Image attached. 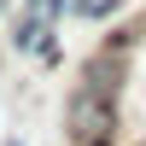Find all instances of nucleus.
I'll return each instance as SVG.
<instances>
[{
    "label": "nucleus",
    "instance_id": "nucleus-1",
    "mask_svg": "<svg viewBox=\"0 0 146 146\" xmlns=\"http://www.w3.org/2000/svg\"><path fill=\"white\" fill-rule=\"evenodd\" d=\"M64 129H70V146L111 140V135H117V100L76 88V94H70V105H64Z\"/></svg>",
    "mask_w": 146,
    "mask_h": 146
}]
</instances>
